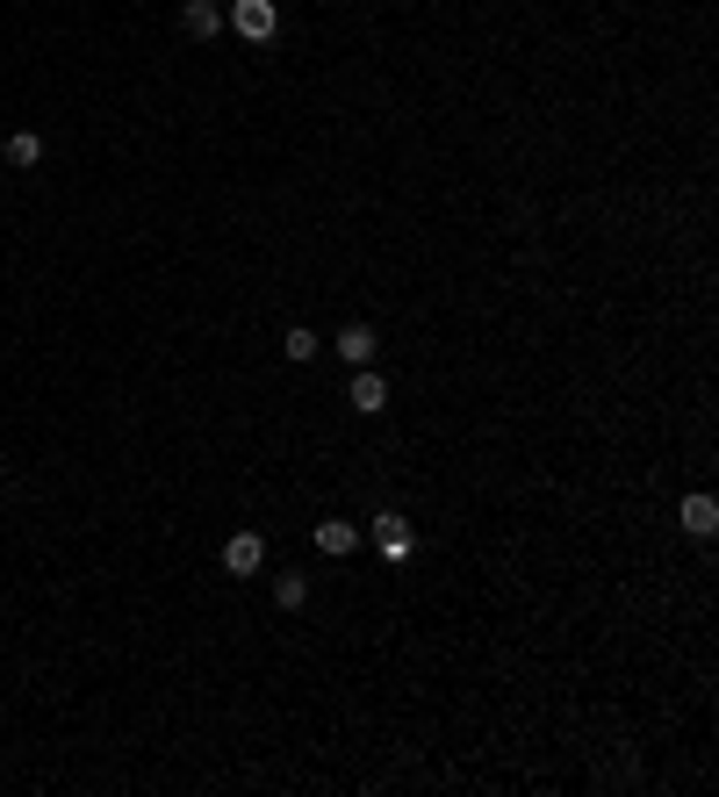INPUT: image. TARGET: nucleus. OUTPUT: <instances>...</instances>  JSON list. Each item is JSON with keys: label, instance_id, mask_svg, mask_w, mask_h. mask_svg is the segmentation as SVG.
Wrapping results in <instances>:
<instances>
[{"label": "nucleus", "instance_id": "nucleus-1", "mask_svg": "<svg viewBox=\"0 0 719 797\" xmlns=\"http://www.w3.org/2000/svg\"><path fill=\"white\" fill-rule=\"evenodd\" d=\"M230 30L246 36V44H274V36H281L274 0H238V8H230Z\"/></svg>", "mask_w": 719, "mask_h": 797}, {"label": "nucleus", "instance_id": "nucleus-2", "mask_svg": "<svg viewBox=\"0 0 719 797\" xmlns=\"http://www.w3.org/2000/svg\"><path fill=\"white\" fill-rule=\"evenodd\" d=\"M374 546H382V560H411V554H417V532H411V517L382 511V517H374Z\"/></svg>", "mask_w": 719, "mask_h": 797}, {"label": "nucleus", "instance_id": "nucleus-3", "mask_svg": "<svg viewBox=\"0 0 719 797\" xmlns=\"http://www.w3.org/2000/svg\"><path fill=\"white\" fill-rule=\"evenodd\" d=\"M331 352L346 367H374V352H382V338H374V324H346V331L331 338Z\"/></svg>", "mask_w": 719, "mask_h": 797}, {"label": "nucleus", "instance_id": "nucleus-4", "mask_svg": "<svg viewBox=\"0 0 719 797\" xmlns=\"http://www.w3.org/2000/svg\"><path fill=\"white\" fill-rule=\"evenodd\" d=\"M346 403L360 410V417H382V410H389V381L374 374V367H360V374H352V389H346Z\"/></svg>", "mask_w": 719, "mask_h": 797}, {"label": "nucleus", "instance_id": "nucleus-5", "mask_svg": "<svg viewBox=\"0 0 719 797\" xmlns=\"http://www.w3.org/2000/svg\"><path fill=\"white\" fill-rule=\"evenodd\" d=\"M266 568V546H260V532H238V539L224 546V575H260Z\"/></svg>", "mask_w": 719, "mask_h": 797}, {"label": "nucleus", "instance_id": "nucleus-6", "mask_svg": "<svg viewBox=\"0 0 719 797\" xmlns=\"http://www.w3.org/2000/svg\"><path fill=\"white\" fill-rule=\"evenodd\" d=\"M309 539H317V554H331V560H346L352 546H360V525H346V517H324L317 532H309Z\"/></svg>", "mask_w": 719, "mask_h": 797}, {"label": "nucleus", "instance_id": "nucleus-7", "mask_svg": "<svg viewBox=\"0 0 719 797\" xmlns=\"http://www.w3.org/2000/svg\"><path fill=\"white\" fill-rule=\"evenodd\" d=\"M676 517H684L690 539H712V532H719V503L712 496H684V511H676Z\"/></svg>", "mask_w": 719, "mask_h": 797}, {"label": "nucleus", "instance_id": "nucleus-8", "mask_svg": "<svg viewBox=\"0 0 719 797\" xmlns=\"http://www.w3.org/2000/svg\"><path fill=\"white\" fill-rule=\"evenodd\" d=\"M8 166H15V173L44 166V137H36V130H15V137H8Z\"/></svg>", "mask_w": 719, "mask_h": 797}, {"label": "nucleus", "instance_id": "nucleus-9", "mask_svg": "<svg viewBox=\"0 0 719 797\" xmlns=\"http://www.w3.org/2000/svg\"><path fill=\"white\" fill-rule=\"evenodd\" d=\"M281 352H288V360H295V367H309V360H317V352H324V338H317V331H309V324H295V331H288V338H281Z\"/></svg>", "mask_w": 719, "mask_h": 797}, {"label": "nucleus", "instance_id": "nucleus-10", "mask_svg": "<svg viewBox=\"0 0 719 797\" xmlns=\"http://www.w3.org/2000/svg\"><path fill=\"white\" fill-rule=\"evenodd\" d=\"M216 22H224V15H216L209 0H187V8H181V30L187 36H216Z\"/></svg>", "mask_w": 719, "mask_h": 797}, {"label": "nucleus", "instance_id": "nucleus-11", "mask_svg": "<svg viewBox=\"0 0 719 797\" xmlns=\"http://www.w3.org/2000/svg\"><path fill=\"white\" fill-rule=\"evenodd\" d=\"M303 597H309L303 575H274V603H281V611H303Z\"/></svg>", "mask_w": 719, "mask_h": 797}]
</instances>
